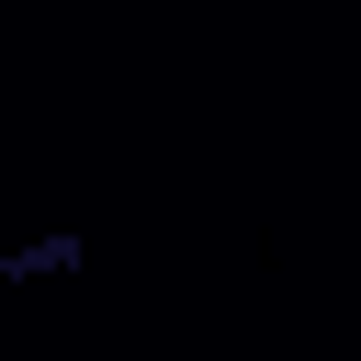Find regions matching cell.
<instances>
[{"label": "cell", "instance_id": "1", "mask_svg": "<svg viewBox=\"0 0 361 361\" xmlns=\"http://www.w3.org/2000/svg\"><path fill=\"white\" fill-rule=\"evenodd\" d=\"M79 271V226H0V282H56Z\"/></svg>", "mask_w": 361, "mask_h": 361}]
</instances>
